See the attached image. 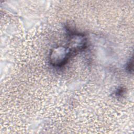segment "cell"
<instances>
[{"instance_id": "6da1fadb", "label": "cell", "mask_w": 134, "mask_h": 134, "mask_svg": "<svg viewBox=\"0 0 134 134\" xmlns=\"http://www.w3.org/2000/svg\"><path fill=\"white\" fill-rule=\"evenodd\" d=\"M68 38V48L73 53L82 51L86 47V38L83 34L72 30L69 27L66 28Z\"/></svg>"}, {"instance_id": "7a4b0ae2", "label": "cell", "mask_w": 134, "mask_h": 134, "mask_svg": "<svg viewBox=\"0 0 134 134\" xmlns=\"http://www.w3.org/2000/svg\"><path fill=\"white\" fill-rule=\"evenodd\" d=\"M73 53L68 47H58L52 50L50 54L51 64L56 67L65 65Z\"/></svg>"}, {"instance_id": "3957f363", "label": "cell", "mask_w": 134, "mask_h": 134, "mask_svg": "<svg viewBox=\"0 0 134 134\" xmlns=\"http://www.w3.org/2000/svg\"><path fill=\"white\" fill-rule=\"evenodd\" d=\"M126 70L130 74L132 73L133 71V59L132 57L129 59L126 65Z\"/></svg>"}, {"instance_id": "277c9868", "label": "cell", "mask_w": 134, "mask_h": 134, "mask_svg": "<svg viewBox=\"0 0 134 134\" xmlns=\"http://www.w3.org/2000/svg\"><path fill=\"white\" fill-rule=\"evenodd\" d=\"M125 89L123 87H120L118 88L116 90L115 92V96L117 97H121L124 95V94L125 93Z\"/></svg>"}]
</instances>
